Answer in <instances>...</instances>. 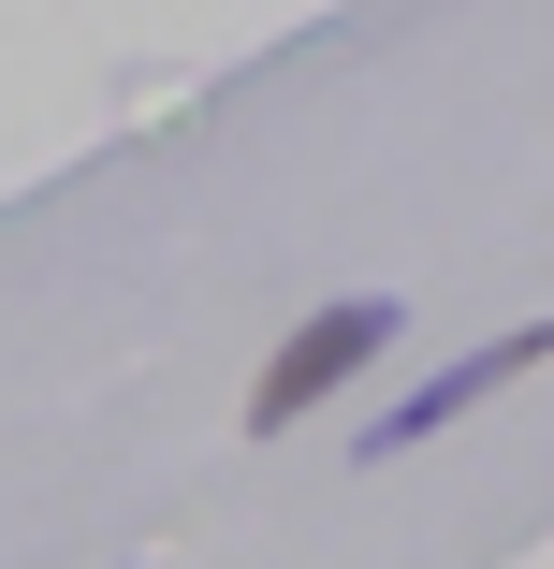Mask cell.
I'll return each mask as SVG.
<instances>
[{
  "instance_id": "6da1fadb",
  "label": "cell",
  "mask_w": 554,
  "mask_h": 569,
  "mask_svg": "<svg viewBox=\"0 0 554 569\" xmlns=\"http://www.w3.org/2000/svg\"><path fill=\"white\" fill-rule=\"evenodd\" d=\"M394 292H351V307H306L292 336H278V351H263V380H249V438H278V423H306L321 395H336V380H365L380 351H394Z\"/></svg>"
},
{
  "instance_id": "7a4b0ae2",
  "label": "cell",
  "mask_w": 554,
  "mask_h": 569,
  "mask_svg": "<svg viewBox=\"0 0 554 569\" xmlns=\"http://www.w3.org/2000/svg\"><path fill=\"white\" fill-rule=\"evenodd\" d=\"M525 366H554V321H511V336H482V351H453V366H437V380H409L380 423H351V452H365V468H394V452H423L437 423H467L482 395H511Z\"/></svg>"
}]
</instances>
